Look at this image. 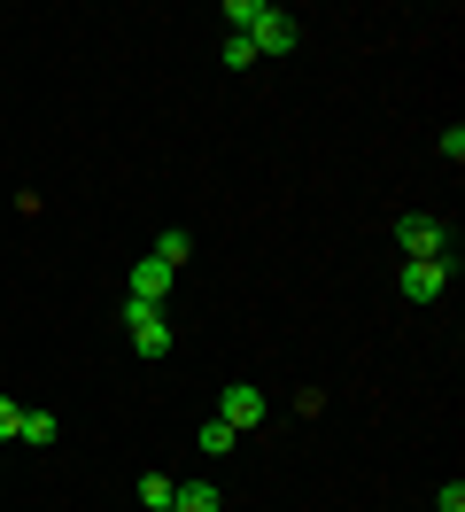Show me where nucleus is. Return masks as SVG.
Listing matches in <instances>:
<instances>
[{"mask_svg": "<svg viewBox=\"0 0 465 512\" xmlns=\"http://www.w3.org/2000/svg\"><path fill=\"white\" fill-rule=\"evenodd\" d=\"M217 16H225V24L256 47V63H264V55H295V47H303V16H287V8H272V0H225Z\"/></svg>", "mask_w": 465, "mask_h": 512, "instance_id": "f257e3e1", "label": "nucleus"}, {"mask_svg": "<svg viewBox=\"0 0 465 512\" xmlns=\"http://www.w3.org/2000/svg\"><path fill=\"white\" fill-rule=\"evenodd\" d=\"M396 249H403V264H411V256H458V241H450V225H442V218L403 210V218H396Z\"/></svg>", "mask_w": 465, "mask_h": 512, "instance_id": "f03ea898", "label": "nucleus"}, {"mask_svg": "<svg viewBox=\"0 0 465 512\" xmlns=\"http://www.w3.org/2000/svg\"><path fill=\"white\" fill-rule=\"evenodd\" d=\"M124 334H132V350H140V357H163V350H171V311L124 295Z\"/></svg>", "mask_w": 465, "mask_h": 512, "instance_id": "7ed1b4c3", "label": "nucleus"}, {"mask_svg": "<svg viewBox=\"0 0 465 512\" xmlns=\"http://www.w3.org/2000/svg\"><path fill=\"white\" fill-rule=\"evenodd\" d=\"M450 272H458V256H411V264H403V295H411V303H434V295L450 288Z\"/></svg>", "mask_w": 465, "mask_h": 512, "instance_id": "20e7f679", "label": "nucleus"}, {"mask_svg": "<svg viewBox=\"0 0 465 512\" xmlns=\"http://www.w3.org/2000/svg\"><path fill=\"white\" fill-rule=\"evenodd\" d=\"M217 419H225L233 435H248V427H264V388H248V381L217 388Z\"/></svg>", "mask_w": 465, "mask_h": 512, "instance_id": "39448f33", "label": "nucleus"}, {"mask_svg": "<svg viewBox=\"0 0 465 512\" xmlns=\"http://www.w3.org/2000/svg\"><path fill=\"white\" fill-rule=\"evenodd\" d=\"M171 280H179V272H171V264H163V256H140V264H132V303H163V295H171Z\"/></svg>", "mask_w": 465, "mask_h": 512, "instance_id": "423d86ee", "label": "nucleus"}, {"mask_svg": "<svg viewBox=\"0 0 465 512\" xmlns=\"http://www.w3.org/2000/svg\"><path fill=\"white\" fill-rule=\"evenodd\" d=\"M163 512H225V497H217V481H179Z\"/></svg>", "mask_w": 465, "mask_h": 512, "instance_id": "0eeeda50", "label": "nucleus"}, {"mask_svg": "<svg viewBox=\"0 0 465 512\" xmlns=\"http://www.w3.org/2000/svg\"><path fill=\"white\" fill-rule=\"evenodd\" d=\"M233 443H241V435H233V427H225V419H202V458H225V450H233Z\"/></svg>", "mask_w": 465, "mask_h": 512, "instance_id": "6e6552de", "label": "nucleus"}, {"mask_svg": "<svg viewBox=\"0 0 465 512\" xmlns=\"http://www.w3.org/2000/svg\"><path fill=\"white\" fill-rule=\"evenodd\" d=\"M171 489H179L171 474H140V505H148V512H163V505H171Z\"/></svg>", "mask_w": 465, "mask_h": 512, "instance_id": "1a4fd4ad", "label": "nucleus"}, {"mask_svg": "<svg viewBox=\"0 0 465 512\" xmlns=\"http://www.w3.org/2000/svg\"><path fill=\"white\" fill-rule=\"evenodd\" d=\"M62 427H55V412H24V435H16V443H55Z\"/></svg>", "mask_w": 465, "mask_h": 512, "instance_id": "9d476101", "label": "nucleus"}, {"mask_svg": "<svg viewBox=\"0 0 465 512\" xmlns=\"http://www.w3.org/2000/svg\"><path fill=\"white\" fill-rule=\"evenodd\" d=\"M155 256H163V264H171V272H179L186 256H194V241H186V233H163V241H155Z\"/></svg>", "mask_w": 465, "mask_h": 512, "instance_id": "9b49d317", "label": "nucleus"}, {"mask_svg": "<svg viewBox=\"0 0 465 512\" xmlns=\"http://www.w3.org/2000/svg\"><path fill=\"white\" fill-rule=\"evenodd\" d=\"M225 70H256V47L241 32H225Z\"/></svg>", "mask_w": 465, "mask_h": 512, "instance_id": "f8f14e48", "label": "nucleus"}, {"mask_svg": "<svg viewBox=\"0 0 465 512\" xmlns=\"http://www.w3.org/2000/svg\"><path fill=\"white\" fill-rule=\"evenodd\" d=\"M16 435H24V404H16V396H0V443H16Z\"/></svg>", "mask_w": 465, "mask_h": 512, "instance_id": "ddd939ff", "label": "nucleus"}, {"mask_svg": "<svg viewBox=\"0 0 465 512\" xmlns=\"http://www.w3.org/2000/svg\"><path fill=\"white\" fill-rule=\"evenodd\" d=\"M434 512H465V481H442V489H434Z\"/></svg>", "mask_w": 465, "mask_h": 512, "instance_id": "4468645a", "label": "nucleus"}, {"mask_svg": "<svg viewBox=\"0 0 465 512\" xmlns=\"http://www.w3.org/2000/svg\"><path fill=\"white\" fill-rule=\"evenodd\" d=\"M442 163H450V171L465 163V125H450V132H442Z\"/></svg>", "mask_w": 465, "mask_h": 512, "instance_id": "2eb2a0df", "label": "nucleus"}]
</instances>
